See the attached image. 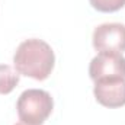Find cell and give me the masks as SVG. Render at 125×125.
<instances>
[{
    "mask_svg": "<svg viewBox=\"0 0 125 125\" xmlns=\"http://www.w3.org/2000/svg\"><path fill=\"white\" fill-rule=\"evenodd\" d=\"M92 42L99 54H122L125 51V25L118 22L99 25L93 31Z\"/></svg>",
    "mask_w": 125,
    "mask_h": 125,
    "instance_id": "obj_3",
    "label": "cell"
},
{
    "mask_svg": "<svg viewBox=\"0 0 125 125\" xmlns=\"http://www.w3.org/2000/svg\"><path fill=\"white\" fill-rule=\"evenodd\" d=\"M15 125H26V124H23V122H18V124H15Z\"/></svg>",
    "mask_w": 125,
    "mask_h": 125,
    "instance_id": "obj_8",
    "label": "cell"
},
{
    "mask_svg": "<svg viewBox=\"0 0 125 125\" xmlns=\"http://www.w3.org/2000/svg\"><path fill=\"white\" fill-rule=\"evenodd\" d=\"M16 109L21 122L26 125H42L52 114L54 100L47 90L28 89L21 93Z\"/></svg>",
    "mask_w": 125,
    "mask_h": 125,
    "instance_id": "obj_2",
    "label": "cell"
},
{
    "mask_svg": "<svg viewBox=\"0 0 125 125\" xmlns=\"http://www.w3.org/2000/svg\"><path fill=\"white\" fill-rule=\"evenodd\" d=\"M19 83V73L7 64H0V94H9Z\"/></svg>",
    "mask_w": 125,
    "mask_h": 125,
    "instance_id": "obj_6",
    "label": "cell"
},
{
    "mask_svg": "<svg viewBox=\"0 0 125 125\" xmlns=\"http://www.w3.org/2000/svg\"><path fill=\"white\" fill-rule=\"evenodd\" d=\"M89 76L93 82L105 79H125V57L122 54L102 52L92 58Z\"/></svg>",
    "mask_w": 125,
    "mask_h": 125,
    "instance_id": "obj_4",
    "label": "cell"
},
{
    "mask_svg": "<svg viewBox=\"0 0 125 125\" xmlns=\"http://www.w3.org/2000/svg\"><path fill=\"white\" fill-rule=\"evenodd\" d=\"M92 7L102 13L118 12L125 6V0H89Z\"/></svg>",
    "mask_w": 125,
    "mask_h": 125,
    "instance_id": "obj_7",
    "label": "cell"
},
{
    "mask_svg": "<svg viewBox=\"0 0 125 125\" xmlns=\"http://www.w3.org/2000/svg\"><path fill=\"white\" fill-rule=\"evenodd\" d=\"M55 55L50 44L42 39L31 38L19 44L13 55L15 70L35 80H45L54 70Z\"/></svg>",
    "mask_w": 125,
    "mask_h": 125,
    "instance_id": "obj_1",
    "label": "cell"
},
{
    "mask_svg": "<svg viewBox=\"0 0 125 125\" xmlns=\"http://www.w3.org/2000/svg\"><path fill=\"white\" fill-rule=\"evenodd\" d=\"M93 94L106 108H121L125 105V79H105L94 82Z\"/></svg>",
    "mask_w": 125,
    "mask_h": 125,
    "instance_id": "obj_5",
    "label": "cell"
}]
</instances>
